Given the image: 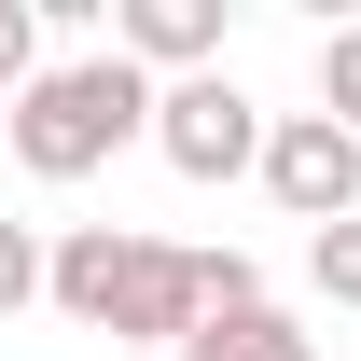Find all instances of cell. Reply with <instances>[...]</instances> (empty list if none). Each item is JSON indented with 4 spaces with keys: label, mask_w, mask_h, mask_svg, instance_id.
<instances>
[{
    "label": "cell",
    "mask_w": 361,
    "mask_h": 361,
    "mask_svg": "<svg viewBox=\"0 0 361 361\" xmlns=\"http://www.w3.org/2000/svg\"><path fill=\"white\" fill-rule=\"evenodd\" d=\"M319 111L361 139V28H334V42H319Z\"/></svg>",
    "instance_id": "9"
},
{
    "label": "cell",
    "mask_w": 361,
    "mask_h": 361,
    "mask_svg": "<svg viewBox=\"0 0 361 361\" xmlns=\"http://www.w3.org/2000/svg\"><path fill=\"white\" fill-rule=\"evenodd\" d=\"M42 84V0H0V97Z\"/></svg>",
    "instance_id": "8"
},
{
    "label": "cell",
    "mask_w": 361,
    "mask_h": 361,
    "mask_svg": "<svg viewBox=\"0 0 361 361\" xmlns=\"http://www.w3.org/2000/svg\"><path fill=\"white\" fill-rule=\"evenodd\" d=\"M28 306H42V236L0 223V319H28Z\"/></svg>",
    "instance_id": "10"
},
{
    "label": "cell",
    "mask_w": 361,
    "mask_h": 361,
    "mask_svg": "<svg viewBox=\"0 0 361 361\" xmlns=\"http://www.w3.org/2000/svg\"><path fill=\"white\" fill-rule=\"evenodd\" d=\"M126 139H153V70H126V56H56L14 97V167L28 180H97Z\"/></svg>",
    "instance_id": "2"
},
{
    "label": "cell",
    "mask_w": 361,
    "mask_h": 361,
    "mask_svg": "<svg viewBox=\"0 0 361 361\" xmlns=\"http://www.w3.org/2000/svg\"><path fill=\"white\" fill-rule=\"evenodd\" d=\"M264 195L292 209V223H361V139L334 126V111H278L264 126Z\"/></svg>",
    "instance_id": "4"
},
{
    "label": "cell",
    "mask_w": 361,
    "mask_h": 361,
    "mask_svg": "<svg viewBox=\"0 0 361 361\" xmlns=\"http://www.w3.org/2000/svg\"><path fill=\"white\" fill-rule=\"evenodd\" d=\"M42 306L111 334V348H195L209 334V250L139 236V223H70V236H42Z\"/></svg>",
    "instance_id": "1"
},
{
    "label": "cell",
    "mask_w": 361,
    "mask_h": 361,
    "mask_svg": "<svg viewBox=\"0 0 361 361\" xmlns=\"http://www.w3.org/2000/svg\"><path fill=\"white\" fill-rule=\"evenodd\" d=\"M167 361H319V348H306V319H292V306H236V319H209V334L167 348Z\"/></svg>",
    "instance_id": "6"
},
{
    "label": "cell",
    "mask_w": 361,
    "mask_h": 361,
    "mask_svg": "<svg viewBox=\"0 0 361 361\" xmlns=\"http://www.w3.org/2000/svg\"><path fill=\"white\" fill-rule=\"evenodd\" d=\"M111 56H126V70L195 84V70L223 56V0H126V14H111Z\"/></svg>",
    "instance_id": "5"
},
{
    "label": "cell",
    "mask_w": 361,
    "mask_h": 361,
    "mask_svg": "<svg viewBox=\"0 0 361 361\" xmlns=\"http://www.w3.org/2000/svg\"><path fill=\"white\" fill-rule=\"evenodd\" d=\"M306 278H319V306H361V223H319L306 236Z\"/></svg>",
    "instance_id": "7"
},
{
    "label": "cell",
    "mask_w": 361,
    "mask_h": 361,
    "mask_svg": "<svg viewBox=\"0 0 361 361\" xmlns=\"http://www.w3.org/2000/svg\"><path fill=\"white\" fill-rule=\"evenodd\" d=\"M153 153H167L180 180H236V167H264V111H250L223 70H195V84H153Z\"/></svg>",
    "instance_id": "3"
}]
</instances>
